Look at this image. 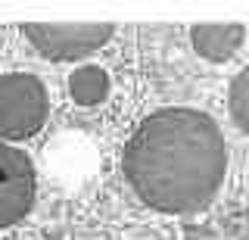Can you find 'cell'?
I'll return each instance as SVG.
<instances>
[{"mask_svg":"<svg viewBox=\"0 0 249 240\" xmlns=\"http://www.w3.org/2000/svg\"><path fill=\"white\" fill-rule=\"evenodd\" d=\"M50 115V94L31 72L0 75V141H28Z\"/></svg>","mask_w":249,"mask_h":240,"instance_id":"cell-2","label":"cell"},{"mask_svg":"<svg viewBox=\"0 0 249 240\" xmlns=\"http://www.w3.org/2000/svg\"><path fill=\"white\" fill-rule=\"evenodd\" d=\"M37 175L25 150L0 144V228L19 224L35 206Z\"/></svg>","mask_w":249,"mask_h":240,"instance_id":"cell-4","label":"cell"},{"mask_svg":"<svg viewBox=\"0 0 249 240\" xmlns=\"http://www.w3.org/2000/svg\"><path fill=\"white\" fill-rule=\"evenodd\" d=\"M122 172L140 203L156 212H199L224 184V134L212 115L190 106L156 110L128 137Z\"/></svg>","mask_w":249,"mask_h":240,"instance_id":"cell-1","label":"cell"},{"mask_svg":"<svg viewBox=\"0 0 249 240\" xmlns=\"http://www.w3.org/2000/svg\"><path fill=\"white\" fill-rule=\"evenodd\" d=\"M193 50L209 63H228L243 47L246 28L243 25H193L190 28Z\"/></svg>","mask_w":249,"mask_h":240,"instance_id":"cell-5","label":"cell"},{"mask_svg":"<svg viewBox=\"0 0 249 240\" xmlns=\"http://www.w3.org/2000/svg\"><path fill=\"white\" fill-rule=\"evenodd\" d=\"M228 110L231 119L243 134H249V66H243L233 75L231 88H228Z\"/></svg>","mask_w":249,"mask_h":240,"instance_id":"cell-7","label":"cell"},{"mask_svg":"<svg viewBox=\"0 0 249 240\" xmlns=\"http://www.w3.org/2000/svg\"><path fill=\"white\" fill-rule=\"evenodd\" d=\"M22 35L28 44L50 63H75L90 53H97L109 37L115 35V25H56V22H28L22 25Z\"/></svg>","mask_w":249,"mask_h":240,"instance_id":"cell-3","label":"cell"},{"mask_svg":"<svg viewBox=\"0 0 249 240\" xmlns=\"http://www.w3.org/2000/svg\"><path fill=\"white\" fill-rule=\"evenodd\" d=\"M69 94L78 106H97L109 94V75L100 66H81L69 75Z\"/></svg>","mask_w":249,"mask_h":240,"instance_id":"cell-6","label":"cell"}]
</instances>
